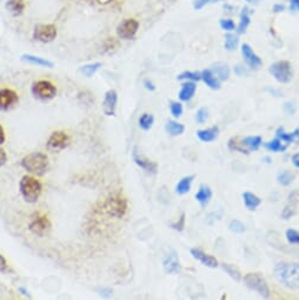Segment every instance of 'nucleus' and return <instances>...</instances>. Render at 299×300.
<instances>
[{"label": "nucleus", "instance_id": "0eeeda50", "mask_svg": "<svg viewBox=\"0 0 299 300\" xmlns=\"http://www.w3.org/2000/svg\"><path fill=\"white\" fill-rule=\"evenodd\" d=\"M32 93L40 100H50L53 99L57 94V88L52 82L47 80L36 81L32 86Z\"/></svg>", "mask_w": 299, "mask_h": 300}, {"label": "nucleus", "instance_id": "4be33fe9", "mask_svg": "<svg viewBox=\"0 0 299 300\" xmlns=\"http://www.w3.org/2000/svg\"><path fill=\"white\" fill-rule=\"evenodd\" d=\"M202 80L204 81L206 86H209L211 90H219V88H221V80H219L218 76L210 69L204 70V71L202 72Z\"/></svg>", "mask_w": 299, "mask_h": 300}, {"label": "nucleus", "instance_id": "bf43d9fd", "mask_svg": "<svg viewBox=\"0 0 299 300\" xmlns=\"http://www.w3.org/2000/svg\"><path fill=\"white\" fill-rule=\"evenodd\" d=\"M6 269V260L2 258V255L0 254V271H4Z\"/></svg>", "mask_w": 299, "mask_h": 300}, {"label": "nucleus", "instance_id": "13d9d810", "mask_svg": "<svg viewBox=\"0 0 299 300\" xmlns=\"http://www.w3.org/2000/svg\"><path fill=\"white\" fill-rule=\"evenodd\" d=\"M292 135H294V143L299 144V129H296L294 132H292Z\"/></svg>", "mask_w": 299, "mask_h": 300}, {"label": "nucleus", "instance_id": "9b49d317", "mask_svg": "<svg viewBox=\"0 0 299 300\" xmlns=\"http://www.w3.org/2000/svg\"><path fill=\"white\" fill-rule=\"evenodd\" d=\"M163 267L165 272L168 274H177L180 272L181 265L176 250H171L167 254H165L163 259Z\"/></svg>", "mask_w": 299, "mask_h": 300}, {"label": "nucleus", "instance_id": "603ef678", "mask_svg": "<svg viewBox=\"0 0 299 300\" xmlns=\"http://www.w3.org/2000/svg\"><path fill=\"white\" fill-rule=\"evenodd\" d=\"M291 161H292V164H294L295 167L299 168V153H296V154L292 155Z\"/></svg>", "mask_w": 299, "mask_h": 300}, {"label": "nucleus", "instance_id": "1a4fd4ad", "mask_svg": "<svg viewBox=\"0 0 299 300\" xmlns=\"http://www.w3.org/2000/svg\"><path fill=\"white\" fill-rule=\"evenodd\" d=\"M139 28V23L136 20V19L130 18V19H125V20L122 21L117 27V34H118L119 38L122 39H132L133 37L136 36L137 32H138Z\"/></svg>", "mask_w": 299, "mask_h": 300}, {"label": "nucleus", "instance_id": "2eb2a0df", "mask_svg": "<svg viewBox=\"0 0 299 300\" xmlns=\"http://www.w3.org/2000/svg\"><path fill=\"white\" fill-rule=\"evenodd\" d=\"M132 158H133V161H135L136 164L138 165L141 168H143V170H144V171L150 172V173H153V174L157 173L158 165L155 164V162H153V161H150L149 159H146V158L143 157V155L139 154L138 150H137V148L133 149Z\"/></svg>", "mask_w": 299, "mask_h": 300}, {"label": "nucleus", "instance_id": "a18cd8bd", "mask_svg": "<svg viewBox=\"0 0 299 300\" xmlns=\"http://www.w3.org/2000/svg\"><path fill=\"white\" fill-rule=\"evenodd\" d=\"M241 143H236V140L234 139H230V142H228V149L231 150V151H236V152H240V153H249L247 152V150H245L244 148H241Z\"/></svg>", "mask_w": 299, "mask_h": 300}, {"label": "nucleus", "instance_id": "a211bd4d", "mask_svg": "<svg viewBox=\"0 0 299 300\" xmlns=\"http://www.w3.org/2000/svg\"><path fill=\"white\" fill-rule=\"evenodd\" d=\"M212 194H213V193H212L211 187L208 186V185L203 184V185H200L198 192L196 193V196H195V197H196V200H197V202L199 203V205L202 206L203 209H205V207L209 205L210 200H211Z\"/></svg>", "mask_w": 299, "mask_h": 300}, {"label": "nucleus", "instance_id": "423d86ee", "mask_svg": "<svg viewBox=\"0 0 299 300\" xmlns=\"http://www.w3.org/2000/svg\"><path fill=\"white\" fill-rule=\"evenodd\" d=\"M105 210L111 217L114 218H123L127 211V202L122 196H113L107 199L105 204Z\"/></svg>", "mask_w": 299, "mask_h": 300}, {"label": "nucleus", "instance_id": "a19ab883", "mask_svg": "<svg viewBox=\"0 0 299 300\" xmlns=\"http://www.w3.org/2000/svg\"><path fill=\"white\" fill-rule=\"evenodd\" d=\"M170 111L174 118H179L183 114V105L179 101H170Z\"/></svg>", "mask_w": 299, "mask_h": 300}, {"label": "nucleus", "instance_id": "c9c22d12", "mask_svg": "<svg viewBox=\"0 0 299 300\" xmlns=\"http://www.w3.org/2000/svg\"><path fill=\"white\" fill-rule=\"evenodd\" d=\"M222 267L223 270L226 272L228 276H230L232 279L236 280V282H240L241 280V273L240 271L237 269V267H234L233 265H230V264H222Z\"/></svg>", "mask_w": 299, "mask_h": 300}, {"label": "nucleus", "instance_id": "5701e85b", "mask_svg": "<svg viewBox=\"0 0 299 300\" xmlns=\"http://www.w3.org/2000/svg\"><path fill=\"white\" fill-rule=\"evenodd\" d=\"M241 145H243V148L245 146L247 149V151H258L260 146L263 145V139L260 136L245 137L241 140Z\"/></svg>", "mask_w": 299, "mask_h": 300}, {"label": "nucleus", "instance_id": "49530a36", "mask_svg": "<svg viewBox=\"0 0 299 300\" xmlns=\"http://www.w3.org/2000/svg\"><path fill=\"white\" fill-rule=\"evenodd\" d=\"M218 1H223V0H195V1H193V7L196 9H202L205 5L215 4V2Z\"/></svg>", "mask_w": 299, "mask_h": 300}, {"label": "nucleus", "instance_id": "3c124183", "mask_svg": "<svg viewBox=\"0 0 299 300\" xmlns=\"http://www.w3.org/2000/svg\"><path fill=\"white\" fill-rule=\"evenodd\" d=\"M295 9L299 11V0H290V11H295Z\"/></svg>", "mask_w": 299, "mask_h": 300}, {"label": "nucleus", "instance_id": "2f4dec72", "mask_svg": "<svg viewBox=\"0 0 299 300\" xmlns=\"http://www.w3.org/2000/svg\"><path fill=\"white\" fill-rule=\"evenodd\" d=\"M298 198H294V194H290V197H289V204L285 206V209L283 210L282 212V217L283 219L288 220L290 219L291 217L295 216L296 213V203H297Z\"/></svg>", "mask_w": 299, "mask_h": 300}, {"label": "nucleus", "instance_id": "39448f33", "mask_svg": "<svg viewBox=\"0 0 299 300\" xmlns=\"http://www.w3.org/2000/svg\"><path fill=\"white\" fill-rule=\"evenodd\" d=\"M244 284L251 291L257 292L263 298L270 297V287L266 280L258 273H247L244 277Z\"/></svg>", "mask_w": 299, "mask_h": 300}, {"label": "nucleus", "instance_id": "de8ad7c7", "mask_svg": "<svg viewBox=\"0 0 299 300\" xmlns=\"http://www.w3.org/2000/svg\"><path fill=\"white\" fill-rule=\"evenodd\" d=\"M171 226H172V228L177 229V231H179V232L183 231L184 227H185V215H184V213H183V215L180 216L179 222L174 223V224H172Z\"/></svg>", "mask_w": 299, "mask_h": 300}, {"label": "nucleus", "instance_id": "f3484780", "mask_svg": "<svg viewBox=\"0 0 299 300\" xmlns=\"http://www.w3.org/2000/svg\"><path fill=\"white\" fill-rule=\"evenodd\" d=\"M50 226L51 225L49 219H47L46 217L40 216L32 220L30 224V229L32 233H34V234L43 237V235L50 229Z\"/></svg>", "mask_w": 299, "mask_h": 300}, {"label": "nucleus", "instance_id": "ea45409f", "mask_svg": "<svg viewBox=\"0 0 299 300\" xmlns=\"http://www.w3.org/2000/svg\"><path fill=\"white\" fill-rule=\"evenodd\" d=\"M286 239H288L289 244L292 245H299V232L297 229L294 228H289L285 233Z\"/></svg>", "mask_w": 299, "mask_h": 300}, {"label": "nucleus", "instance_id": "5fc2aeb1", "mask_svg": "<svg viewBox=\"0 0 299 300\" xmlns=\"http://www.w3.org/2000/svg\"><path fill=\"white\" fill-rule=\"evenodd\" d=\"M4 142H5V131L2 129V126L0 125V145L4 144Z\"/></svg>", "mask_w": 299, "mask_h": 300}, {"label": "nucleus", "instance_id": "dca6fc26", "mask_svg": "<svg viewBox=\"0 0 299 300\" xmlns=\"http://www.w3.org/2000/svg\"><path fill=\"white\" fill-rule=\"evenodd\" d=\"M190 252L191 255H192L195 259L200 261L204 266L210 267V269H216V267H218V260L216 259L215 257H212V255L205 253V252L199 250V248H191Z\"/></svg>", "mask_w": 299, "mask_h": 300}, {"label": "nucleus", "instance_id": "4468645a", "mask_svg": "<svg viewBox=\"0 0 299 300\" xmlns=\"http://www.w3.org/2000/svg\"><path fill=\"white\" fill-rule=\"evenodd\" d=\"M117 103H118V94L114 90H110L105 93L103 100V111L106 116H114L116 114Z\"/></svg>", "mask_w": 299, "mask_h": 300}, {"label": "nucleus", "instance_id": "f704fd0d", "mask_svg": "<svg viewBox=\"0 0 299 300\" xmlns=\"http://www.w3.org/2000/svg\"><path fill=\"white\" fill-rule=\"evenodd\" d=\"M100 66H101L100 63L87 64V65L81 66V68L79 69V72H80L81 75H84L85 76H87V78H91V76L100 69Z\"/></svg>", "mask_w": 299, "mask_h": 300}, {"label": "nucleus", "instance_id": "f8f14e48", "mask_svg": "<svg viewBox=\"0 0 299 300\" xmlns=\"http://www.w3.org/2000/svg\"><path fill=\"white\" fill-rule=\"evenodd\" d=\"M241 54H243L245 63L247 64V66H249L250 69L259 70L260 66L263 65L260 57L254 53L252 47H251L249 44H243V45H241Z\"/></svg>", "mask_w": 299, "mask_h": 300}, {"label": "nucleus", "instance_id": "6ab92c4d", "mask_svg": "<svg viewBox=\"0 0 299 300\" xmlns=\"http://www.w3.org/2000/svg\"><path fill=\"white\" fill-rule=\"evenodd\" d=\"M197 91V85L195 81H186L181 85V88L179 91V99L181 101H190L191 99L195 97Z\"/></svg>", "mask_w": 299, "mask_h": 300}, {"label": "nucleus", "instance_id": "bb28decb", "mask_svg": "<svg viewBox=\"0 0 299 300\" xmlns=\"http://www.w3.org/2000/svg\"><path fill=\"white\" fill-rule=\"evenodd\" d=\"M21 59L28 64H32V65L43 66V68H50V69L53 68L52 62H50V60H46L44 58H40V57L32 56V54H24V56L21 57Z\"/></svg>", "mask_w": 299, "mask_h": 300}, {"label": "nucleus", "instance_id": "6e6552de", "mask_svg": "<svg viewBox=\"0 0 299 300\" xmlns=\"http://www.w3.org/2000/svg\"><path fill=\"white\" fill-rule=\"evenodd\" d=\"M57 37V27L52 24L37 25L33 32V38L41 43H51Z\"/></svg>", "mask_w": 299, "mask_h": 300}, {"label": "nucleus", "instance_id": "412c9836", "mask_svg": "<svg viewBox=\"0 0 299 300\" xmlns=\"http://www.w3.org/2000/svg\"><path fill=\"white\" fill-rule=\"evenodd\" d=\"M210 70L215 73L216 75L218 76L219 80L223 81H226L228 78H230V68H228L227 64L223 63V62H218L216 64H213V65L210 68Z\"/></svg>", "mask_w": 299, "mask_h": 300}, {"label": "nucleus", "instance_id": "7ed1b4c3", "mask_svg": "<svg viewBox=\"0 0 299 300\" xmlns=\"http://www.w3.org/2000/svg\"><path fill=\"white\" fill-rule=\"evenodd\" d=\"M19 188H20V193L24 199L31 204L36 203L39 199L41 191H43L40 181L32 175H24L19 184Z\"/></svg>", "mask_w": 299, "mask_h": 300}, {"label": "nucleus", "instance_id": "72a5a7b5", "mask_svg": "<svg viewBox=\"0 0 299 300\" xmlns=\"http://www.w3.org/2000/svg\"><path fill=\"white\" fill-rule=\"evenodd\" d=\"M228 231L232 233H236V234H241L246 231V226H245L244 223H241L240 220L238 219H232L227 225Z\"/></svg>", "mask_w": 299, "mask_h": 300}, {"label": "nucleus", "instance_id": "c756f323", "mask_svg": "<svg viewBox=\"0 0 299 300\" xmlns=\"http://www.w3.org/2000/svg\"><path fill=\"white\" fill-rule=\"evenodd\" d=\"M264 148H265L270 152L279 153V152H285L286 149H288V146L284 145L282 140L276 137L273 140H270V142L264 144Z\"/></svg>", "mask_w": 299, "mask_h": 300}, {"label": "nucleus", "instance_id": "6e6d98bb", "mask_svg": "<svg viewBox=\"0 0 299 300\" xmlns=\"http://www.w3.org/2000/svg\"><path fill=\"white\" fill-rule=\"evenodd\" d=\"M284 11V6L281 4H277L273 6V12H276V13H278V12H283Z\"/></svg>", "mask_w": 299, "mask_h": 300}, {"label": "nucleus", "instance_id": "aec40b11", "mask_svg": "<svg viewBox=\"0 0 299 300\" xmlns=\"http://www.w3.org/2000/svg\"><path fill=\"white\" fill-rule=\"evenodd\" d=\"M219 135V127L218 126H212L205 130H199L197 131V137L199 140H202L203 143H212L218 138Z\"/></svg>", "mask_w": 299, "mask_h": 300}, {"label": "nucleus", "instance_id": "58836bf2", "mask_svg": "<svg viewBox=\"0 0 299 300\" xmlns=\"http://www.w3.org/2000/svg\"><path fill=\"white\" fill-rule=\"evenodd\" d=\"M276 137L281 139L283 143H286V144L294 143V135H292V133H286L284 131V127H278V129H277Z\"/></svg>", "mask_w": 299, "mask_h": 300}, {"label": "nucleus", "instance_id": "f257e3e1", "mask_svg": "<svg viewBox=\"0 0 299 300\" xmlns=\"http://www.w3.org/2000/svg\"><path fill=\"white\" fill-rule=\"evenodd\" d=\"M273 276L283 286L288 289H299V264L282 261L276 264L273 269Z\"/></svg>", "mask_w": 299, "mask_h": 300}, {"label": "nucleus", "instance_id": "09e8293b", "mask_svg": "<svg viewBox=\"0 0 299 300\" xmlns=\"http://www.w3.org/2000/svg\"><path fill=\"white\" fill-rule=\"evenodd\" d=\"M234 73H236V75H239V76L249 75V71H247V70L241 65H237L236 68H234Z\"/></svg>", "mask_w": 299, "mask_h": 300}, {"label": "nucleus", "instance_id": "79ce46f5", "mask_svg": "<svg viewBox=\"0 0 299 300\" xmlns=\"http://www.w3.org/2000/svg\"><path fill=\"white\" fill-rule=\"evenodd\" d=\"M209 118V111L206 107H200L196 113V121L198 124H204Z\"/></svg>", "mask_w": 299, "mask_h": 300}, {"label": "nucleus", "instance_id": "c03bdc74", "mask_svg": "<svg viewBox=\"0 0 299 300\" xmlns=\"http://www.w3.org/2000/svg\"><path fill=\"white\" fill-rule=\"evenodd\" d=\"M219 25L224 31H233L236 28V24L233 23L232 19H221Z\"/></svg>", "mask_w": 299, "mask_h": 300}, {"label": "nucleus", "instance_id": "473e14b6", "mask_svg": "<svg viewBox=\"0 0 299 300\" xmlns=\"http://www.w3.org/2000/svg\"><path fill=\"white\" fill-rule=\"evenodd\" d=\"M153 123H154V117L150 113L142 114V116L139 117V120H138L139 127L144 131L151 130V127L153 126Z\"/></svg>", "mask_w": 299, "mask_h": 300}, {"label": "nucleus", "instance_id": "a878e982", "mask_svg": "<svg viewBox=\"0 0 299 300\" xmlns=\"http://www.w3.org/2000/svg\"><path fill=\"white\" fill-rule=\"evenodd\" d=\"M196 178V175H187V177H184L183 179L179 180V183L176 185V192L179 194V196H184V194L189 193L191 190V185H192L193 179Z\"/></svg>", "mask_w": 299, "mask_h": 300}, {"label": "nucleus", "instance_id": "864d4df0", "mask_svg": "<svg viewBox=\"0 0 299 300\" xmlns=\"http://www.w3.org/2000/svg\"><path fill=\"white\" fill-rule=\"evenodd\" d=\"M144 85H145V87L148 88V90H150V91H154L155 90V86L153 85V82H152V81L145 80L144 81Z\"/></svg>", "mask_w": 299, "mask_h": 300}, {"label": "nucleus", "instance_id": "e433bc0d", "mask_svg": "<svg viewBox=\"0 0 299 300\" xmlns=\"http://www.w3.org/2000/svg\"><path fill=\"white\" fill-rule=\"evenodd\" d=\"M238 44H239V38L236 34L232 33H227L225 36V49L227 51H234L238 47Z\"/></svg>", "mask_w": 299, "mask_h": 300}, {"label": "nucleus", "instance_id": "393cba45", "mask_svg": "<svg viewBox=\"0 0 299 300\" xmlns=\"http://www.w3.org/2000/svg\"><path fill=\"white\" fill-rule=\"evenodd\" d=\"M184 131H185V126H184L183 124L178 123V121L168 120L167 123L165 124V132L172 137L183 135Z\"/></svg>", "mask_w": 299, "mask_h": 300}, {"label": "nucleus", "instance_id": "8fccbe9b", "mask_svg": "<svg viewBox=\"0 0 299 300\" xmlns=\"http://www.w3.org/2000/svg\"><path fill=\"white\" fill-rule=\"evenodd\" d=\"M6 160H7V155H6V152L2 149H0V167L2 165L6 164Z\"/></svg>", "mask_w": 299, "mask_h": 300}, {"label": "nucleus", "instance_id": "cd10ccee", "mask_svg": "<svg viewBox=\"0 0 299 300\" xmlns=\"http://www.w3.org/2000/svg\"><path fill=\"white\" fill-rule=\"evenodd\" d=\"M25 6H26L25 0H8L6 2V8L13 15H19L23 13Z\"/></svg>", "mask_w": 299, "mask_h": 300}, {"label": "nucleus", "instance_id": "c85d7f7f", "mask_svg": "<svg viewBox=\"0 0 299 300\" xmlns=\"http://www.w3.org/2000/svg\"><path fill=\"white\" fill-rule=\"evenodd\" d=\"M251 23L250 20V11L247 7H244L241 9V13H240V21L239 25H238L237 27V32L238 34H243L246 32L247 27H249V25Z\"/></svg>", "mask_w": 299, "mask_h": 300}, {"label": "nucleus", "instance_id": "052dcab7", "mask_svg": "<svg viewBox=\"0 0 299 300\" xmlns=\"http://www.w3.org/2000/svg\"><path fill=\"white\" fill-rule=\"evenodd\" d=\"M263 160L266 162V164H270V162H271V158H269V157H264L263 158Z\"/></svg>", "mask_w": 299, "mask_h": 300}, {"label": "nucleus", "instance_id": "9d476101", "mask_svg": "<svg viewBox=\"0 0 299 300\" xmlns=\"http://www.w3.org/2000/svg\"><path fill=\"white\" fill-rule=\"evenodd\" d=\"M70 144V137L63 131L53 132L47 142V150L52 152L62 151Z\"/></svg>", "mask_w": 299, "mask_h": 300}, {"label": "nucleus", "instance_id": "4d7b16f0", "mask_svg": "<svg viewBox=\"0 0 299 300\" xmlns=\"http://www.w3.org/2000/svg\"><path fill=\"white\" fill-rule=\"evenodd\" d=\"M266 91H268L269 93H271V94L273 95V97H281V95H282L281 92H279V91H276V90H273V88H272V90H271V88H269V87H268V88H266Z\"/></svg>", "mask_w": 299, "mask_h": 300}, {"label": "nucleus", "instance_id": "b1692460", "mask_svg": "<svg viewBox=\"0 0 299 300\" xmlns=\"http://www.w3.org/2000/svg\"><path fill=\"white\" fill-rule=\"evenodd\" d=\"M243 202L247 210L254 211L260 205V204H262V199H260L258 196H256V194H253L252 192L246 191V192L243 193Z\"/></svg>", "mask_w": 299, "mask_h": 300}, {"label": "nucleus", "instance_id": "37998d69", "mask_svg": "<svg viewBox=\"0 0 299 300\" xmlns=\"http://www.w3.org/2000/svg\"><path fill=\"white\" fill-rule=\"evenodd\" d=\"M283 110H284V112L288 114V116H294V114L297 112V105L292 100L285 101L284 105H283Z\"/></svg>", "mask_w": 299, "mask_h": 300}, {"label": "nucleus", "instance_id": "680f3d73", "mask_svg": "<svg viewBox=\"0 0 299 300\" xmlns=\"http://www.w3.org/2000/svg\"><path fill=\"white\" fill-rule=\"evenodd\" d=\"M246 1H249V2H257V1H259V0H246Z\"/></svg>", "mask_w": 299, "mask_h": 300}, {"label": "nucleus", "instance_id": "7c9ffc66", "mask_svg": "<svg viewBox=\"0 0 299 300\" xmlns=\"http://www.w3.org/2000/svg\"><path fill=\"white\" fill-rule=\"evenodd\" d=\"M294 180L295 174L289 170H283L277 174V181H278V184L282 185V186H290Z\"/></svg>", "mask_w": 299, "mask_h": 300}, {"label": "nucleus", "instance_id": "4c0bfd02", "mask_svg": "<svg viewBox=\"0 0 299 300\" xmlns=\"http://www.w3.org/2000/svg\"><path fill=\"white\" fill-rule=\"evenodd\" d=\"M178 80H187V81H198L202 80V73L184 71L177 76Z\"/></svg>", "mask_w": 299, "mask_h": 300}, {"label": "nucleus", "instance_id": "f03ea898", "mask_svg": "<svg viewBox=\"0 0 299 300\" xmlns=\"http://www.w3.org/2000/svg\"><path fill=\"white\" fill-rule=\"evenodd\" d=\"M21 166L30 173L43 175L49 168V158L46 154L40 152L31 153L23 158Z\"/></svg>", "mask_w": 299, "mask_h": 300}, {"label": "nucleus", "instance_id": "ddd939ff", "mask_svg": "<svg viewBox=\"0 0 299 300\" xmlns=\"http://www.w3.org/2000/svg\"><path fill=\"white\" fill-rule=\"evenodd\" d=\"M18 94L11 88L0 90V111H7L14 106L18 101Z\"/></svg>", "mask_w": 299, "mask_h": 300}, {"label": "nucleus", "instance_id": "20e7f679", "mask_svg": "<svg viewBox=\"0 0 299 300\" xmlns=\"http://www.w3.org/2000/svg\"><path fill=\"white\" fill-rule=\"evenodd\" d=\"M269 72L281 84H288L294 78V70H292L291 63L288 60H279L271 64Z\"/></svg>", "mask_w": 299, "mask_h": 300}]
</instances>
